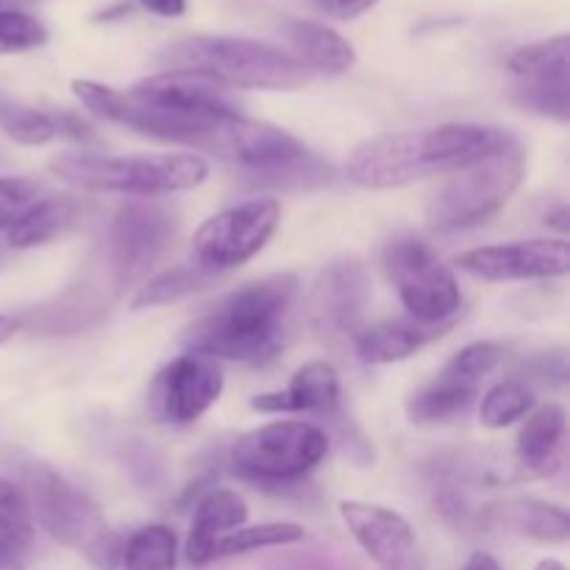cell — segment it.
<instances>
[{"mask_svg": "<svg viewBox=\"0 0 570 570\" xmlns=\"http://www.w3.org/2000/svg\"><path fill=\"white\" fill-rule=\"evenodd\" d=\"M134 98L145 104L165 106V109L184 111L200 117H228L239 115L234 100L228 98V87L215 78L193 70H165L142 78L131 87Z\"/></svg>", "mask_w": 570, "mask_h": 570, "instance_id": "ac0fdd59", "label": "cell"}, {"mask_svg": "<svg viewBox=\"0 0 570 570\" xmlns=\"http://www.w3.org/2000/svg\"><path fill=\"white\" fill-rule=\"evenodd\" d=\"M178 540L176 532L161 523L137 529L122 543L120 568L122 570H176Z\"/></svg>", "mask_w": 570, "mask_h": 570, "instance_id": "f1b7e54d", "label": "cell"}, {"mask_svg": "<svg viewBox=\"0 0 570 570\" xmlns=\"http://www.w3.org/2000/svg\"><path fill=\"white\" fill-rule=\"evenodd\" d=\"M17 332H20V321L14 315H0V345L9 343Z\"/></svg>", "mask_w": 570, "mask_h": 570, "instance_id": "74e56055", "label": "cell"}, {"mask_svg": "<svg viewBox=\"0 0 570 570\" xmlns=\"http://www.w3.org/2000/svg\"><path fill=\"white\" fill-rule=\"evenodd\" d=\"M72 95H76L95 117H104V120L131 128V131L142 134V137L161 139V142L209 150V154L220 156V159L223 150H226L234 120L239 117L184 115V111L165 109V106L145 104V100L134 98L131 92H120V89L106 87V83L98 81H87V78H76V81H72Z\"/></svg>", "mask_w": 570, "mask_h": 570, "instance_id": "ba28073f", "label": "cell"}, {"mask_svg": "<svg viewBox=\"0 0 570 570\" xmlns=\"http://www.w3.org/2000/svg\"><path fill=\"white\" fill-rule=\"evenodd\" d=\"M178 234V215L161 204L131 200L109 228V273L117 289L142 282Z\"/></svg>", "mask_w": 570, "mask_h": 570, "instance_id": "8fae6325", "label": "cell"}, {"mask_svg": "<svg viewBox=\"0 0 570 570\" xmlns=\"http://www.w3.org/2000/svg\"><path fill=\"white\" fill-rule=\"evenodd\" d=\"M456 326V321L445 323H423L412 315L390 317L371 328H362L354 340V351L367 365H393V362L410 360L429 343L443 337L445 332Z\"/></svg>", "mask_w": 570, "mask_h": 570, "instance_id": "44dd1931", "label": "cell"}, {"mask_svg": "<svg viewBox=\"0 0 570 570\" xmlns=\"http://www.w3.org/2000/svg\"><path fill=\"white\" fill-rule=\"evenodd\" d=\"M568 33L518 48L510 56V72L515 76V100L527 111L549 120H570V78H568Z\"/></svg>", "mask_w": 570, "mask_h": 570, "instance_id": "9a60e30c", "label": "cell"}, {"mask_svg": "<svg viewBox=\"0 0 570 570\" xmlns=\"http://www.w3.org/2000/svg\"><path fill=\"white\" fill-rule=\"evenodd\" d=\"M382 271L399 293L406 315L423 323L456 321L462 293L449 265L417 237H393L382 250Z\"/></svg>", "mask_w": 570, "mask_h": 570, "instance_id": "9c48e42d", "label": "cell"}, {"mask_svg": "<svg viewBox=\"0 0 570 570\" xmlns=\"http://www.w3.org/2000/svg\"><path fill=\"white\" fill-rule=\"evenodd\" d=\"M534 570H566V566H562V562H557V560H543Z\"/></svg>", "mask_w": 570, "mask_h": 570, "instance_id": "ab89813d", "label": "cell"}, {"mask_svg": "<svg viewBox=\"0 0 570 570\" xmlns=\"http://www.w3.org/2000/svg\"><path fill=\"white\" fill-rule=\"evenodd\" d=\"M298 295L295 273H276L237 287L184 332L195 354L232 362H265L287 337V317Z\"/></svg>", "mask_w": 570, "mask_h": 570, "instance_id": "7a4b0ae2", "label": "cell"}, {"mask_svg": "<svg viewBox=\"0 0 570 570\" xmlns=\"http://www.w3.org/2000/svg\"><path fill=\"white\" fill-rule=\"evenodd\" d=\"M100 312H104V298L92 295L89 289H81V295L67 293L53 306H39V309H31L17 321H20V328L31 326L50 334H70L98 321Z\"/></svg>", "mask_w": 570, "mask_h": 570, "instance_id": "4316f807", "label": "cell"}, {"mask_svg": "<svg viewBox=\"0 0 570 570\" xmlns=\"http://www.w3.org/2000/svg\"><path fill=\"white\" fill-rule=\"evenodd\" d=\"M256 412H304V415L334 417L340 412V379L328 362H306L304 367L293 373L289 384L278 393L256 395L250 401Z\"/></svg>", "mask_w": 570, "mask_h": 570, "instance_id": "ffe728a7", "label": "cell"}, {"mask_svg": "<svg viewBox=\"0 0 570 570\" xmlns=\"http://www.w3.org/2000/svg\"><path fill=\"white\" fill-rule=\"evenodd\" d=\"M45 42H48V28L31 11H0V53H22V50L42 48Z\"/></svg>", "mask_w": 570, "mask_h": 570, "instance_id": "d6a6232c", "label": "cell"}, {"mask_svg": "<svg viewBox=\"0 0 570 570\" xmlns=\"http://www.w3.org/2000/svg\"><path fill=\"white\" fill-rule=\"evenodd\" d=\"M462 570H504V568L499 566V560H495L493 554H488V551H476Z\"/></svg>", "mask_w": 570, "mask_h": 570, "instance_id": "8d00e7d4", "label": "cell"}, {"mask_svg": "<svg viewBox=\"0 0 570 570\" xmlns=\"http://www.w3.org/2000/svg\"><path fill=\"white\" fill-rule=\"evenodd\" d=\"M510 131L476 122L379 134L356 145L345 176L365 189H399L445 173L465 170L515 142Z\"/></svg>", "mask_w": 570, "mask_h": 570, "instance_id": "6da1fadb", "label": "cell"}, {"mask_svg": "<svg viewBox=\"0 0 570 570\" xmlns=\"http://www.w3.org/2000/svg\"><path fill=\"white\" fill-rule=\"evenodd\" d=\"M37 200H42V184L26 176H0V232H9Z\"/></svg>", "mask_w": 570, "mask_h": 570, "instance_id": "836d02e7", "label": "cell"}, {"mask_svg": "<svg viewBox=\"0 0 570 570\" xmlns=\"http://www.w3.org/2000/svg\"><path fill=\"white\" fill-rule=\"evenodd\" d=\"M340 518L348 527L351 538L382 570L421 568L415 532L399 512L387 510V507L365 504V501H343Z\"/></svg>", "mask_w": 570, "mask_h": 570, "instance_id": "e0dca14e", "label": "cell"}, {"mask_svg": "<svg viewBox=\"0 0 570 570\" xmlns=\"http://www.w3.org/2000/svg\"><path fill=\"white\" fill-rule=\"evenodd\" d=\"M137 3L156 17H181L187 11V0H137Z\"/></svg>", "mask_w": 570, "mask_h": 570, "instance_id": "d590c367", "label": "cell"}, {"mask_svg": "<svg viewBox=\"0 0 570 570\" xmlns=\"http://www.w3.org/2000/svg\"><path fill=\"white\" fill-rule=\"evenodd\" d=\"M534 410V393L518 379H507L499 382L495 387L488 390V395L482 399V426L488 429H507L512 423L523 421V417L532 415Z\"/></svg>", "mask_w": 570, "mask_h": 570, "instance_id": "4dcf8cb0", "label": "cell"}, {"mask_svg": "<svg viewBox=\"0 0 570 570\" xmlns=\"http://www.w3.org/2000/svg\"><path fill=\"white\" fill-rule=\"evenodd\" d=\"M504 360L499 343H471L426 384L406 401V415L417 426L451 423L465 415L479 399L484 379Z\"/></svg>", "mask_w": 570, "mask_h": 570, "instance_id": "7c38bea8", "label": "cell"}, {"mask_svg": "<svg viewBox=\"0 0 570 570\" xmlns=\"http://www.w3.org/2000/svg\"><path fill=\"white\" fill-rule=\"evenodd\" d=\"M0 131L20 145H48L50 139L61 137L59 117L9 100H0Z\"/></svg>", "mask_w": 570, "mask_h": 570, "instance_id": "1f68e13d", "label": "cell"}, {"mask_svg": "<svg viewBox=\"0 0 570 570\" xmlns=\"http://www.w3.org/2000/svg\"><path fill=\"white\" fill-rule=\"evenodd\" d=\"M0 471L20 488L33 523L50 538L87 557L98 570L120 568L122 540L111 532L104 512L83 490L72 488L48 462L20 449L0 454Z\"/></svg>", "mask_w": 570, "mask_h": 570, "instance_id": "3957f363", "label": "cell"}, {"mask_svg": "<svg viewBox=\"0 0 570 570\" xmlns=\"http://www.w3.org/2000/svg\"><path fill=\"white\" fill-rule=\"evenodd\" d=\"M245 521H248V507H245L243 495H237L234 490H206L193 512L187 560L193 566H209L212 546L234 529L245 527Z\"/></svg>", "mask_w": 570, "mask_h": 570, "instance_id": "603a6c76", "label": "cell"}, {"mask_svg": "<svg viewBox=\"0 0 570 570\" xmlns=\"http://www.w3.org/2000/svg\"><path fill=\"white\" fill-rule=\"evenodd\" d=\"M78 200L76 198H42L6 232L11 248H39L65 234L76 223Z\"/></svg>", "mask_w": 570, "mask_h": 570, "instance_id": "484cf974", "label": "cell"}, {"mask_svg": "<svg viewBox=\"0 0 570 570\" xmlns=\"http://www.w3.org/2000/svg\"><path fill=\"white\" fill-rule=\"evenodd\" d=\"M282 37L287 39L295 59L309 72L343 76L356 65V50L343 33L315 20H284Z\"/></svg>", "mask_w": 570, "mask_h": 570, "instance_id": "7402d4cb", "label": "cell"}, {"mask_svg": "<svg viewBox=\"0 0 570 570\" xmlns=\"http://www.w3.org/2000/svg\"><path fill=\"white\" fill-rule=\"evenodd\" d=\"M566 454V410L560 404H546L529 415L518 432L512 454V479L532 482L549 479L560 471Z\"/></svg>", "mask_w": 570, "mask_h": 570, "instance_id": "d6986e66", "label": "cell"}, {"mask_svg": "<svg viewBox=\"0 0 570 570\" xmlns=\"http://www.w3.org/2000/svg\"><path fill=\"white\" fill-rule=\"evenodd\" d=\"M278 220H282V206L276 198L245 200V204L209 217L195 232V265L215 273V276L245 265L271 243Z\"/></svg>", "mask_w": 570, "mask_h": 570, "instance_id": "30bf717a", "label": "cell"}, {"mask_svg": "<svg viewBox=\"0 0 570 570\" xmlns=\"http://www.w3.org/2000/svg\"><path fill=\"white\" fill-rule=\"evenodd\" d=\"M309 3L334 20H356V17L367 14L379 0H309Z\"/></svg>", "mask_w": 570, "mask_h": 570, "instance_id": "e575fe53", "label": "cell"}, {"mask_svg": "<svg viewBox=\"0 0 570 570\" xmlns=\"http://www.w3.org/2000/svg\"><path fill=\"white\" fill-rule=\"evenodd\" d=\"M39 0H0V11H6V9H20V11H26V9H31V6H37Z\"/></svg>", "mask_w": 570, "mask_h": 570, "instance_id": "f35d334b", "label": "cell"}, {"mask_svg": "<svg viewBox=\"0 0 570 570\" xmlns=\"http://www.w3.org/2000/svg\"><path fill=\"white\" fill-rule=\"evenodd\" d=\"M304 534H306L304 527H298V523H287V521L259 523V527H239L212 546L209 562L223 560V557H239L259 549H276V546L298 543V540H304Z\"/></svg>", "mask_w": 570, "mask_h": 570, "instance_id": "f546056e", "label": "cell"}, {"mask_svg": "<svg viewBox=\"0 0 570 570\" xmlns=\"http://www.w3.org/2000/svg\"><path fill=\"white\" fill-rule=\"evenodd\" d=\"M328 434L315 423L273 421L234 440L228 451L232 473L262 490L301 484L328 454Z\"/></svg>", "mask_w": 570, "mask_h": 570, "instance_id": "52a82bcc", "label": "cell"}, {"mask_svg": "<svg viewBox=\"0 0 570 570\" xmlns=\"http://www.w3.org/2000/svg\"><path fill=\"white\" fill-rule=\"evenodd\" d=\"M223 384L217 360L187 351L167 362L150 382V415L170 426H189L220 401Z\"/></svg>", "mask_w": 570, "mask_h": 570, "instance_id": "5bb4252c", "label": "cell"}, {"mask_svg": "<svg viewBox=\"0 0 570 570\" xmlns=\"http://www.w3.org/2000/svg\"><path fill=\"white\" fill-rule=\"evenodd\" d=\"M493 523L521 534V538L538 540V543L554 546L568 540V512L538 499H512L490 507L488 527Z\"/></svg>", "mask_w": 570, "mask_h": 570, "instance_id": "cb8c5ba5", "label": "cell"}, {"mask_svg": "<svg viewBox=\"0 0 570 570\" xmlns=\"http://www.w3.org/2000/svg\"><path fill=\"white\" fill-rule=\"evenodd\" d=\"M50 173L65 184L87 193H120L137 198L187 193L209 176V165L193 154H59L50 159Z\"/></svg>", "mask_w": 570, "mask_h": 570, "instance_id": "5b68a950", "label": "cell"}, {"mask_svg": "<svg viewBox=\"0 0 570 570\" xmlns=\"http://www.w3.org/2000/svg\"><path fill=\"white\" fill-rule=\"evenodd\" d=\"M170 70H193L223 87L287 92L309 83L312 72L282 48L239 37H187L167 45L159 56Z\"/></svg>", "mask_w": 570, "mask_h": 570, "instance_id": "277c9868", "label": "cell"}, {"mask_svg": "<svg viewBox=\"0 0 570 570\" xmlns=\"http://www.w3.org/2000/svg\"><path fill=\"white\" fill-rule=\"evenodd\" d=\"M527 176V150L521 139L499 154L456 170L426 206L429 228L438 234L465 232L488 223L512 198Z\"/></svg>", "mask_w": 570, "mask_h": 570, "instance_id": "8992f818", "label": "cell"}, {"mask_svg": "<svg viewBox=\"0 0 570 570\" xmlns=\"http://www.w3.org/2000/svg\"><path fill=\"white\" fill-rule=\"evenodd\" d=\"M37 523L20 488L0 473V570H26L31 560Z\"/></svg>", "mask_w": 570, "mask_h": 570, "instance_id": "d4e9b609", "label": "cell"}, {"mask_svg": "<svg viewBox=\"0 0 570 570\" xmlns=\"http://www.w3.org/2000/svg\"><path fill=\"white\" fill-rule=\"evenodd\" d=\"M456 265L482 282H543L566 276L570 248L566 237L521 239V243L484 245L456 256Z\"/></svg>", "mask_w": 570, "mask_h": 570, "instance_id": "2e32d148", "label": "cell"}, {"mask_svg": "<svg viewBox=\"0 0 570 570\" xmlns=\"http://www.w3.org/2000/svg\"><path fill=\"white\" fill-rule=\"evenodd\" d=\"M371 278L360 256H337L317 276L309 295V323L328 345H354L362 332Z\"/></svg>", "mask_w": 570, "mask_h": 570, "instance_id": "4fadbf2b", "label": "cell"}, {"mask_svg": "<svg viewBox=\"0 0 570 570\" xmlns=\"http://www.w3.org/2000/svg\"><path fill=\"white\" fill-rule=\"evenodd\" d=\"M215 282V273L204 271V267L198 265L167 267V271L156 273L154 278H148V282L137 289L131 306L134 309H150V306L173 304V301H181L187 298V295L212 287Z\"/></svg>", "mask_w": 570, "mask_h": 570, "instance_id": "83f0119b", "label": "cell"}]
</instances>
